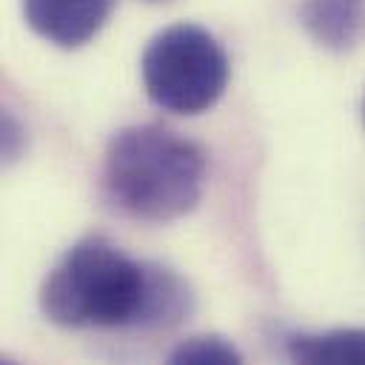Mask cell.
Here are the masks:
<instances>
[{"instance_id":"obj_1","label":"cell","mask_w":365,"mask_h":365,"mask_svg":"<svg viewBox=\"0 0 365 365\" xmlns=\"http://www.w3.org/2000/svg\"><path fill=\"white\" fill-rule=\"evenodd\" d=\"M43 314L63 328H171L191 311L188 285L163 265L128 257L94 234L74 242L48 271Z\"/></svg>"},{"instance_id":"obj_2","label":"cell","mask_w":365,"mask_h":365,"mask_svg":"<svg viewBox=\"0 0 365 365\" xmlns=\"http://www.w3.org/2000/svg\"><path fill=\"white\" fill-rule=\"evenodd\" d=\"M205 151L157 123L117 131L103 157V185L108 200L148 222L188 214L205 188Z\"/></svg>"},{"instance_id":"obj_3","label":"cell","mask_w":365,"mask_h":365,"mask_svg":"<svg viewBox=\"0 0 365 365\" xmlns=\"http://www.w3.org/2000/svg\"><path fill=\"white\" fill-rule=\"evenodd\" d=\"M140 68L151 103L171 114L208 111L228 86L222 46L194 23H177L154 34Z\"/></svg>"},{"instance_id":"obj_4","label":"cell","mask_w":365,"mask_h":365,"mask_svg":"<svg viewBox=\"0 0 365 365\" xmlns=\"http://www.w3.org/2000/svg\"><path fill=\"white\" fill-rule=\"evenodd\" d=\"M114 0H23L26 23L54 46L77 48L108 20Z\"/></svg>"},{"instance_id":"obj_5","label":"cell","mask_w":365,"mask_h":365,"mask_svg":"<svg viewBox=\"0 0 365 365\" xmlns=\"http://www.w3.org/2000/svg\"><path fill=\"white\" fill-rule=\"evenodd\" d=\"M305 31L331 51H348L365 37V0H302Z\"/></svg>"},{"instance_id":"obj_6","label":"cell","mask_w":365,"mask_h":365,"mask_svg":"<svg viewBox=\"0 0 365 365\" xmlns=\"http://www.w3.org/2000/svg\"><path fill=\"white\" fill-rule=\"evenodd\" d=\"M285 351L294 362H365V328H336L325 334H291L285 342Z\"/></svg>"},{"instance_id":"obj_7","label":"cell","mask_w":365,"mask_h":365,"mask_svg":"<svg viewBox=\"0 0 365 365\" xmlns=\"http://www.w3.org/2000/svg\"><path fill=\"white\" fill-rule=\"evenodd\" d=\"M171 362H180V365H228V362H242V354L225 342L222 336H191L185 342H180L171 354H168Z\"/></svg>"}]
</instances>
